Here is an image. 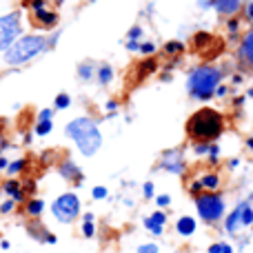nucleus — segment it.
I'll list each match as a JSON object with an SVG mask.
<instances>
[{
	"instance_id": "1",
	"label": "nucleus",
	"mask_w": 253,
	"mask_h": 253,
	"mask_svg": "<svg viewBox=\"0 0 253 253\" xmlns=\"http://www.w3.org/2000/svg\"><path fill=\"white\" fill-rule=\"evenodd\" d=\"M224 129H227L224 116L211 107H202V109L193 111L191 118L187 120V135L193 142L213 144L224 133Z\"/></svg>"
},
{
	"instance_id": "2",
	"label": "nucleus",
	"mask_w": 253,
	"mask_h": 253,
	"mask_svg": "<svg viewBox=\"0 0 253 253\" xmlns=\"http://www.w3.org/2000/svg\"><path fill=\"white\" fill-rule=\"evenodd\" d=\"M65 133L69 135L71 140H74L76 147H78V151L83 153V156H87V158L96 156V153L100 151V147H102L100 126H98L96 120L87 118V116H83V118H76V120H71V123H67Z\"/></svg>"
},
{
	"instance_id": "3",
	"label": "nucleus",
	"mask_w": 253,
	"mask_h": 253,
	"mask_svg": "<svg viewBox=\"0 0 253 253\" xmlns=\"http://www.w3.org/2000/svg\"><path fill=\"white\" fill-rule=\"evenodd\" d=\"M224 71L218 65H200L196 69H191L187 78V91L193 100H211L215 96V89L222 83Z\"/></svg>"
},
{
	"instance_id": "4",
	"label": "nucleus",
	"mask_w": 253,
	"mask_h": 253,
	"mask_svg": "<svg viewBox=\"0 0 253 253\" xmlns=\"http://www.w3.org/2000/svg\"><path fill=\"white\" fill-rule=\"evenodd\" d=\"M49 49V38L42 34H29V36H20L11 47L4 51V62L11 67H20L25 62L34 60L36 56L44 53Z\"/></svg>"
},
{
	"instance_id": "5",
	"label": "nucleus",
	"mask_w": 253,
	"mask_h": 253,
	"mask_svg": "<svg viewBox=\"0 0 253 253\" xmlns=\"http://www.w3.org/2000/svg\"><path fill=\"white\" fill-rule=\"evenodd\" d=\"M193 202H196L198 218L207 224H218L227 215V202L220 191H205L193 198Z\"/></svg>"
},
{
	"instance_id": "6",
	"label": "nucleus",
	"mask_w": 253,
	"mask_h": 253,
	"mask_svg": "<svg viewBox=\"0 0 253 253\" xmlns=\"http://www.w3.org/2000/svg\"><path fill=\"white\" fill-rule=\"evenodd\" d=\"M83 213V205H80L78 193L65 191L51 202V215L60 224H71L78 215Z\"/></svg>"
},
{
	"instance_id": "7",
	"label": "nucleus",
	"mask_w": 253,
	"mask_h": 253,
	"mask_svg": "<svg viewBox=\"0 0 253 253\" xmlns=\"http://www.w3.org/2000/svg\"><path fill=\"white\" fill-rule=\"evenodd\" d=\"M22 31V20L20 11H9L4 16H0V51H7Z\"/></svg>"
},
{
	"instance_id": "8",
	"label": "nucleus",
	"mask_w": 253,
	"mask_h": 253,
	"mask_svg": "<svg viewBox=\"0 0 253 253\" xmlns=\"http://www.w3.org/2000/svg\"><path fill=\"white\" fill-rule=\"evenodd\" d=\"M160 169L169 171L173 175L184 173V153L182 149H167L160 158Z\"/></svg>"
},
{
	"instance_id": "9",
	"label": "nucleus",
	"mask_w": 253,
	"mask_h": 253,
	"mask_svg": "<svg viewBox=\"0 0 253 253\" xmlns=\"http://www.w3.org/2000/svg\"><path fill=\"white\" fill-rule=\"evenodd\" d=\"M245 205H247V200L238 202L231 213L224 215V233H227V236H238V233L245 229L242 227V211H245Z\"/></svg>"
},
{
	"instance_id": "10",
	"label": "nucleus",
	"mask_w": 253,
	"mask_h": 253,
	"mask_svg": "<svg viewBox=\"0 0 253 253\" xmlns=\"http://www.w3.org/2000/svg\"><path fill=\"white\" fill-rule=\"evenodd\" d=\"M142 224L151 236H162V233H165V227H167V213L162 209L153 211V213H149L147 218L142 220Z\"/></svg>"
},
{
	"instance_id": "11",
	"label": "nucleus",
	"mask_w": 253,
	"mask_h": 253,
	"mask_svg": "<svg viewBox=\"0 0 253 253\" xmlns=\"http://www.w3.org/2000/svg\"><path fill=\"white\" fill-rule=\"evenodd\" d=\"M58 173H60V178L67 180V182H83V171H80V167L76 165L71 158H65V160L58 165Z\"/></svg>"
},
{
	"instance_id": "12",
	"label": "nucleus",
	"mask_w": 253,
	"mask_h": 253,
	"mask_svg": "<svg viewBox=\"0 0 253 253\" xmlns=\"http://www.w3.org/2000/svg\"><path fill=\"white\" fill-rule=\"evenodd\" d=\"M196 231H198V220L193 215H180L175 220V233L180 238H191Z\"/></svg>"
},
{
	"instance_id": "13",
	"label": "nucleus",
	"mask_w": 253,
	"mask_h": 253,
	"mask_svg": "<svg viewBox=\"0 0 253 253\" xmlns=\"http://www.w3.org/2000/svg\"><path fill=\"white\" fill-rule=\"evenodd\" d=\"M2 191L7 193V196L11 198L16 205H18V202H27V198H25L27 193L22 191V182H20V180H16V178L4 180V182H2Z\"/></svg>"
},
{
	"instance_id": "14",
	"label": "nucleus",
	"mask_w": 253,
	"mask_h": 253,
	"mask_svg": "<svg viewBox=\"0 0 253 253\" xmlns=\"http://www.w3.org/2000/svg\"><path fill=\"white\" fill-rule=\"evenodd\" d=\"M213 2V9L220 13V16H238V11L242 9V0H211Z\"/></svg>"
},
{
	"instance_id": "15",
	"label": "nucleus",
	"mask_w": 253,
	"mask_h": 253,
	"mask_svg": "<svg viewBox=\"0 0 253 253\" xmlns=\"http://www.w3.org/2000/svg\"><path fill=\"white\" fill-rule=\"evenodd\" d=\"M238 56H240V60L245 62V65L253 67V29H249L245 34L240 47H238Z\"/></svg>"
},
{
	"instance_id": "16",
	"label": "nucleus",
	"mask_w": 253,
	"mask_h": 253,
	"mask_svg": "<svg viewBox=\"0 0 253 253\" xmlns=\"http://www.w3.org/2000/svg\"><path fill=\"white\" fill-rule=\"evenodd\" d=\"M36 22L44 27V29H51V27L58 25V13L56 11H49V9H40V11H34Z\"/></svg>"
},
{
	"instance_id": "17",
	"label": "nucleus",
	"mask_w": 253,
	"mask_h": 253,
	"mask_svg": "<svg viewBox=\"0 0 253 253\" xmlns=\"http://www.w3.org/2000/svg\"><path fill=\"white\" fill-rule=\"evenodd\" d=\"M25 213H27V218H31V220L40 218V215L44 213V200H40V198H29V200L25 202Z\"/></svg>"
},
{
	"instance_id": "18",
	"label": "nucleus",
	"mask_w": 253,
	"mask_h": 253,
	"mask_svg": "<svg viewBox=\"0 0 253 253\" xmlns=\"http://www.w3.org/2000/svg\"><path fill=\"white\" fill-rule=\"evenodd\" d=\"M80 233H83V238L96 236V215H93L91 211L83 213V227H80Z\"/></svg>"
},
{
	"instance_id": "19",
	"label": "nucleus",
	"mask_w": 253,
	"mask_h": 253,
	"mask_svg": "<svg viewBox=\"0 0 253 253\" xmlns=\"http://www.w3.org/2000/svg\"><path fill=\"white\" fill-rule=\"evenodd\" d=\"M200 182H202V189H205V191H218L220 184H222V178H220L218 173H213V171H209V173H205L200 178Z\"/></svg>"
},
{
	"instance_id": "20",
	"label": "nucleus",
	"mask_w": 253,
	"mask_h": 253,
	"mask_svg": "<svg viewBox=\"0 0 253 253\" xmlns=\"http://www.w3.org/2000/svg\"><path fill=\"white\" fill-rule=\"evenodd\" d=\"M153 71H158V60L144 58V60L138 65V78H147V76H151Z\"/></svg>"
},
{
	"instance_id": "21",
	"label": "nucleus",
	"mask_w": 253,
	"mask_h": 253,
	"mask_svg": "<svg viewBox=\"0 0 253 253\" xmlns=\"http://www.w3.org/2000/svg\"><path fill=\"white\" fill-rule=\"evenodd\" d=\"M193 44H196V49H207L213 44V36L209 34V31H198L196 36H193Z\"/></svg>"
},
{
	"instance_id": "22",
	"label": "nucleus",
	"mask_w": 253,
	"mask_h": 253,
	"mask_svg": "<svg viewBox=\"0 0 253 253\" xmlns=\"http://www.w3.org/2000/svg\"><path fill=\"white\" fill-rule=\"evenodd\" d=\"M93 76H96V67H93L91 62H80L78 65V78L83 80V83H91Z\"/></svg>"
},
{
	"instance_id": "23",
	"label": "nucleus",
	"mask_w": 253,
	"mask_h": 253,
	"mask_svg": "<svg viewBox=\"0 0 253 253\" xmlns=\"http://www.w3.org/2000/svg\"><path fill=\"white\" fill-rule=\"evenodd\" d=\"M111 80H114V69H111V65H100L98 67V84L107 87Z\"/></svg>"
},
{
	"instance_id": "24",
	"label": "nucleus",
	"mask_w": 253,
	"mask_h": 253,
	"mask_svg": "<svg viewBox=\"0 0 253 253\" xmlns=\"http://www.w3.org/2000/svg\"><path fill=\"white\" fill-rule=\"evenodd\" d=\"M25 169H27V160H25V158H20V160L9 162V167H7V171H4V173H7L9 178H16V175L22 173Z\"/></svg>"
},
{
	"instance_id": "25",
	"label": "nucleus",
	"mask_w": 253,
	"mask_h": 253,
	"mask_svg": "<svg viewBox=\"0 0 253 253\" xmlns=\"http://www.w3.org/2000/svg\"><path fill=\"white\" fill-rule=\"evenodd\" d=\"M162 51H165L167 56H180V53L184 51V44L180 42V40H169V42L162 47Z\"/></svg>"
},
{
	"instance_id": "26",
	"label": "nucleus",
	"mask_w": 253,
	"mask_h": 253,
	"mask_svg": "<svg viewBox=\"0 0 253 253\" xmlns=\"http://www.w3.org/2000/svg\"><path fill=\"white\" fill-rule=\"evenodd\" d=\"M53 129V123L51 120H38L34 126V135H38V138H42V135H49Z\"/></svg>"
},
{
	"instance_id": "27",
	"label": "nucleus",
	"mask_w": 253,
	"mask_h": 253,
	"mask_svg": "<svg viewBox=\"0 0 253 253\" xmlns=\"http://www.w3.org/2000/svg\"><path fill=\"white\" fill-rule=\"evenodd\" d=\"M242 227H245V229L253 227V207H251V200H247L245 211H242Z\"/></svg>"
},
{
	"instance_id": "28",
	"label": "nucleus",
	"mask_w": 253,
	"mask_h": 253,
	"mask_svg": "<svg viewBox=\"0 0 253 253\" xmlns=\"http://www.w3.org/2000/svg\"><path fill=\"white\" fill-rule=\"evenodd\" d=\"M71 105V98L67 96V93H58L56 96V100H53V109L56 111H62V109H67V107Z\"/></svg>"
},
{
	"instance_id": "29",
	"label": "nucleus",
	"mask_w": 253,
	"mask_h": 253,
	"mask_svg": "<svg viewBox=\"0 0 253 253\" xmlns=\"http://www.w3.org/2000/svg\"><path fill=\"white\" fill-rule=\"evenodd\" d=\"M91 198L93 200H105V198H109V189L102 187V184H98V187L91 189Z\"/></svg>"
},
{
	"instance_id": "30",
	"label": "nucleus",
	"mask_w": 253,
	"mask_h": 253,
	"mask_svg": "<svg viewBox=\"0 0 253 253\" xmlns=\"http://www.w3.org/2000/svg\"><path fill=\"white\" fill-rule=\"evenodd\" d=\"M135 253H160V247L156 242H142V245L135 249Z\"/></svg>"
},
{
	"instance_id": "31",
	"label": "nucleus",
	"mask_w": 253,
	"mask_h": 253,
	"mask_svg": "<svg viewBox=\"0 0 253 253\" xmlns=\"http://www.w3.org/2000/svg\"><path fill=\"white\" fill-rule=\"evenodd\" d=\"M156 44H153V42H149V40H147V42H144V40H142V42H140V49H138V51L140 53H142V56H153V53H156Z\"/></svg>"
},
{
	"instance_id": "32",
	"label": "nucleus",
	"mask_w": 253,
	"mask_h": 253,
	"mask_svg": "<svg viewBox=\"0 0 253 253\" xmlns=\"http://www.w3.org/2000/svg\"><path fill=\"white\" fill-rule=\"evenodd\" d=\"M142 34H144V29L140 25H135V27H131V29H129V34H126V40H135V42H140Z\"/></svg>"
},
{
	"instance_id": "33",
	"label": "nucleus",
	"mask_w": 253,
	"mask_h": 253,
	"mask_svg": "<svg viewBox=\"0 0 253 253\" xmlns=\"http://www.w3.org/2000/svg\"><path fill=\"white\" fill-rule=\"evenodd\" d=\"M13 209H16V202H13L11 198H7V200L0 202V213H2V215H9Z\"/></svg>"
},
{
	"instance_id": "34",
	"label": "nucleus",
	"mask_w": 253,
	"mask_h": 253,
	"mask_svg": "<svg viewBox=\"0 0 253 253\" xmlns=\"http://www.w3.org/2000/svg\"><path fill=\"white\" fill-rule=\"evenodd\" d=\"M207 156H209V162H211V165H218V160H220V147H218V144H211V147H209V153H207Z\"/></svg>"
},
{
	"instance_id": "35",
	"label": "nucleus",
	"mask_w": 253,
	"mask_h": 253,
	"mask_svg": "<svg viewBox=\"0 0 253 253\" xmlns=\"http://www.w3.org/2000/svg\"><path fill=\"white\" fill-rule=\"evenodd\" d=\"M189 193H191L193 198H196V196H200V193H205V189H202L200 178H198V180H193V182H189Z\"/></svg>"
},
{
	"instance_id": "36",
	"label": "nucleus",
	"mask_w": 253,
	"mask_h": 253,
	"mask_svg": "<svg viewBox=\"0 0 253 253\" xmlns=\"http://www.w3.org/2000/svg\"><path fill=\"white\" fill-rule=\"evenodd\" d=\"M142 196H144V200L156 198V187H153V182H144L142 184Z\"/></svg>"
},
{
	"instance_id": "37",
	"label": "nucleus",
	"mask_w": 253,
	"mask_h": 253,
	"mask_svg": "<svg viewBox=\"0 0 253 253\" xmlns=\"http://www.w3.org/2000/svg\"><path fill=\"white\" fill-rule=\"evenodd\" d=\"M156 205L160 207L162 211H165L167 207L171 205V196H169V193H160V196H156Z\"/></svg>"
},
{
	"instance_id": "38",
	"label": "nucleus",
	"mask_w": 253,
	"mask_h": 253,
	"mask_svg": "<svg viewBox=\"0 0 253 253\" xmlns=\"http://www.w3.org/2000/svg\"><path fill=\"white\" fill-rule=\"evenodd\" d=\"M209 147H211V144L193 142V153H196V156H205V153H209Z\"/></svg>"
},
{
	"instance_id": "39",
	"label": "nucleus",
	"mask_w": 253,
	"mask_h": 253,
	"mask_svg": "<svg viewBox=\"0 0 253 253\" xmlns=\"http://www.w3.org/2000/svg\"><path fill=\"white\" fill-rule=\"evenodd\" d=\"M238 29H240V20H238L236 16L229 18V20H227V31H229V34H238Z\"/></svg>"
},
{
	"instance_id": "40",
	"label": "nucleus",
	"mask_w": 253,
	"mask_h": 253,
	"mask_svg": "<svg viewBox=\"0 0 253 253\" xmlns=\"http://www.w3.org/2000/svg\"><path fill=\"white\" fill-rule=\"evenodd\" d=\"M27 4L31 7V11H40V9H47V0H27Z\"/></svg>"
},
{
	"instance_id": "41",
	"label": "nucleus",
	"mask_w": 253,
	"mask_h": 253,
	"mask_svg": "<svg viewBox=\"0 0 253 253\" xmlns=\"http://www.w3.org/2000/svg\"><path fill=\"white\" fill-rule=\"evenodd\" d=\"M116 109H118V102H116V100L105 102V111H107V114H111V116H114V114H116Z\"/></svg>"
},
{
	"instance_id": "42",
	"label": "nucleus",
	"mask_w": 253,
	"mask_h": 253,
	"mask_svg": "<svg viewBox=\"0 0 253 253\" xmlns=\"http://www.w3.org/2000/svg\"><path fill=\"white\" fill-rule=\"evenodd\" d=\"M42 242H44V245H56V242H58V238L53 236L51 231H47V233H44V238H42Z\"/></svg>"
},
{
	"instance_id": "43",
	"label": "nucleus",
	"mask_w": 253,
	"mask_h": 253,
	"mask_svg": "<svg viewBox=\"0 0 253 253\" xmlns=\"http://www.w3.org/2000/svg\"><path fill=\"white\" fill-rule=\"evenodd\" d=\"M245 16H247V20H249V22H253V0H249V2H247Z\"/></svg>"
},
{
	"instance_id": "44",
	"label": "nucleus",
	"mask_w": 253,
	"mask_h": 253,
	"mask_svg": "<svg viewBox=\"0 0 253 253\" xmlns=\"http://www.w3.org/2000/svg\"><path fill=\"white\" fill-rule=\"evenodd\" d=\"M53 118V109H42L38 114V120H51Z\"/></svg>"
},
{
	"instance_id": "45",
	"label": "nucleus",
	"mask_w": 253,
	"mask_h": 253,
	"mask_svg": "<svg viewBox=\"0 0 253 253\" xmlns=\"http://www.w3.org/2000/svg\"><path fill=\"white\" fill-rule=\"evenodd\" d=\"M140 49V42H135V40H126V51H138Z\"/></svg>"
},
{
	"instance_id": "46",
	"label": "nucleus",
	"mask_w": 253,
	"mask_h": 253,
	"mask_svg": "<svg viewBox=\"0 0 253 253\" xmlns=\"http://www.w3.org/2000/svg\"><path fill=\"white\" fill-rule=\"evenodd\" d=\"M209 253H222V242H213V245L207 249Z\"/></svg>"
},
{
	"instance_id": "47",
	"label": "nucleus",
	"mask_w": 253,
	"mask_h": 253,
	"mask_svg": "<svg viewBox=\"0 0 253 253\" xmlns=\"http://www.w3.org/2000/svg\"><path fill=\"white\" fill-rule=\"evenodd\" d=\"M198 7L207 11V9H213V2H211V0H198Z\"/></svg>"
},
{
	"instance_id": "48",
	"label": "nucleus",
	"mask_w": 253,
	"mask_h": 253,
	"mask_svg": "<svg viewBox=\"0 0 253 253\" xmlns=\"http://www.w3.org/2000/svg\"><path fill=\"white\" fill-rule=\"evenodd\" d=\"M227 91H229V89L224 87V84H220V87L215 89V98H224V96H227Z\"/></svg>"
},
{
	"instance_id": "49",
	"label": "nucleus",
	"mask_w": 253,
	"mask_h": 253,
	"mask_svg": "<svg viewBox=\"0 0 253 253\" xmlns=\"http://www.w3.org/2000/svg\"><path fill=\"white\" fill-rule=\"evenodd\" d=\"M7 167H9V160L4 156H0V171H7Z\"/></svg>"
},
{
	"instance_id": "50",
	"label": "nucleus",
	"mask_w": 253,
	"mask_h": 253,
	"mask_svg": "<svg viewBox=\"0 0 253 253\" xmlns=\"http://www.w3.org/2000/svg\"><path fill=\"white\" fill-rule=\"evenodd\" d=\"M229 167H231V169H238V167H240V160H238V158H231V160H229Z\"/></svg>"
},
{
	"instance_id": "51",
	"label": "nucleus",
	"mask_w": 253,
	"mask_h": 253,
	"mask_svg": "<svg viewBox=\"0 0 253 253\" xmlns=\"http://www.w3.org/2000/svg\"><path fill=\"white\" fill-rule=\"evenodd\" d=\"M222 253H233V247L229 242H222Z\"/></svg>"
},
{
	"instance_id": "52",
	"label": "nucleus",
	"mask_w": 253,
	"mask_h": 253,
	"mask_svg": "<svg viewBox=\"0 0 253 253\" xmlns=\"http://www.w3.org/2000/svg\"><path fill=\"white\" fill-rule=\"evenodd\" d=\"M9 247H11V242H9V240H2V242H0V249H2V251H7Z\"/></svg>"
},
{
	"instance_id": "53",
	"label": "nucleus",
	"mask_w": 253,
	"mask_h": 253,
	"mask_svg": "<svg viewBox=\"0 0 253 253\" xmlns=\"http://www.w3.org/2000/svg\"><path fill=\"white\" fill-rule=\"evenodd\" d=\"M240 83H242V76L236 74V76H233V84H240Z\"/></svg>"
},
{
	"instance_id": "54",
	"label": "nucleus",
	"mask_w": 253,
	"mask_h": 253,
	"mask_svg": "<svg viewBox=\"0 0 253 253\" xmlns=\"http://www.w3.org/2000/svg\"><path fill=\"white\" fill-rule=\"evenodd\" d=\"M247 147H249L251 151H253V135H251V138H247Z\"/></svg>"
},
{
	"instance_id": "55",
	"label": "nucleus",
	"mask_w": 253,
	"mask_h": 253,
	"mask_svg": "<svg viewBox=\"0 0 253 253\" xmlns=\"http://www.w3.org/2000/svg\"><path fill=\"white\" fill-rule=\"evenodd\" d=\"M249 98H253V89H249Z\"/></svg>"
},
{
	"instance_id": "56",
	"label": "nucleus",
	"mask_w": 253,
	"mask_h": 253,
	"mask_svg": "<svg viewBox=\"0 0 253 253\" xmlns=\"http://www.w3.org/2000/svg\"><path fill=\"white\" fill-rule=\"evenodd\" d=\"M87 2H96V0H87Z\"/></svg>"
}]
</instances>
